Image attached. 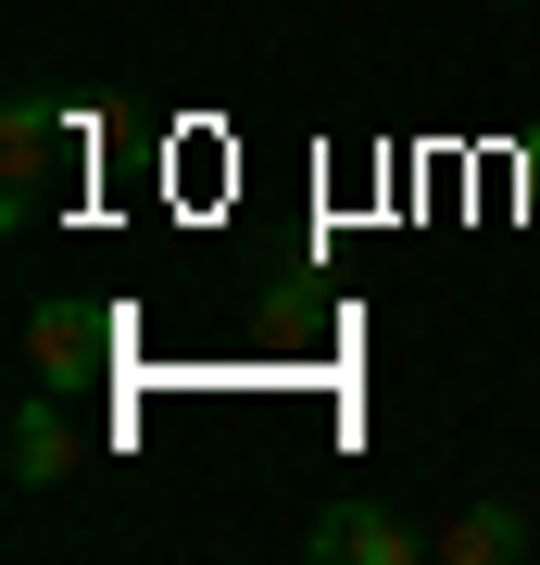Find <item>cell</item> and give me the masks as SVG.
<instances>
[{
	"label": "cell",
	"mask_w": 540,
	"mask_h": 565,
	"mask_svg": "<svg viewBox=\"0 0 540 565\" xmlns=\"http://www.w3.org/2000/svg\"><path fill=\"white\" fill-rule=\"evenodd\" d=\"M301 553L315 565H415V527H402L390 503H327L315 527H301Z\"/></svg>",
	"instance_id": "3"
},
{
	"label": "cell",
	"mask_w": 540,
	"mask_h": 565,
	"mask_svg": "<svg viewBox=\"0 0 540 565\" xmlns=\"http://www.w3.org/2000/svg\"><path fill=\"white\" fill-rule=\"evenodd\" d=\"M100 352H114V327H100L88 302H39V315H25V364H39V390L100 377Z\"/></svg>",
	"instance_id": "2"
},
{
	"label": "cell",
	"mask_w": 540,
	"mask_h": 565,
	"mask_svg": "<svg viewBox=\"0 0 540 565\" xmlns=\"http://www.w3.org/2000/svg\"><path fill=\"white\" fill-rule=\"evenodd\" d=\"M516 177H528V214H540V126H528V151H516Z\"/></svg>",
	"instance_id": "6"
},
{
	"label": "cell",
	"mask_w": 540,
	"mask_h": 565,
	"mask_svg": "<svg viewBox=\"0 0 540 565\" xmlns=\"http://www.w3.org/2000/svg\"><path fill=\"white\" fill-rule=\"evenodd\" d=\"M63 139H76V114H63V102H39V88L0 114V214H13V226H39L51 177H63Z\"/></svg>",
	"instance_id": "1"
},
{
	"label": "cell",
	"mask_w": 540,
	"mask_h": 565,
	"mask_svg": "<svg viewBox=\"0 0 540 565\" xmlns=\"http://www.w3.org/2000/svg\"><path fill=\"white\" fill-rule=\"evenodd\" d=\"M441 553H453V565H516V553H540V527H528L516 503H465V515L441 527Z\"/></svg>",
	"instance_id": "5"
},
{
	"label": "cell",
	"mask_w": 540,
	"mask_h": 565,
	"mask_svg": "<svg viewBox=\"0 0 540 565\" xmlns=\"http://www.w3.org/2000/svg\"><path fill=\"white\" fill-rule=\"evenodd\" d=\"M76 478V415H63V390L25 377V403H13V490H63Z\"/></svg>",
	"instance_id": "4"
}]
</instances>
